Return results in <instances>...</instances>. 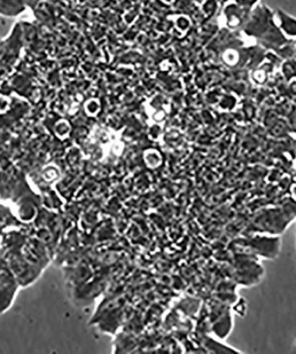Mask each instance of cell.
Segmentation results:
<instances>
[{"label":"cell","instance_id":"cell-1","mask_svg":"<svg viewBox=\"0 0 296 354\" xmlns=\"http://www.w3.org/2000/svg\"><path fill=\"white\" fill-rule=\"evenodd\" d=\"M274 17L282 33L290 37H296V18L280 9L274 12Z\"/></svg>","mask_w":296,"mask_h":354}]
</instances>
